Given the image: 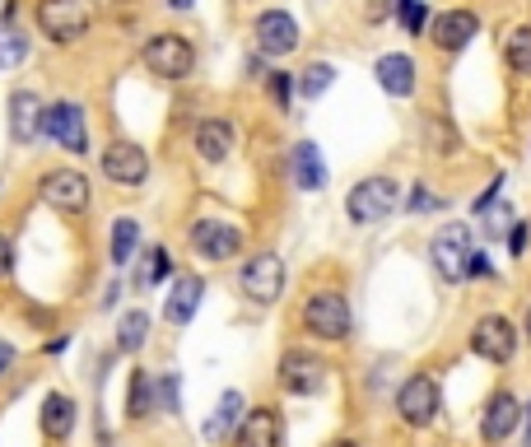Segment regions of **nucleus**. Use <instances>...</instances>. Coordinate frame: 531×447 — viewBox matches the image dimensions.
<instances>
[{
    "instance_id": "nucleus-1",
    "label": "nucleus",
    "mask_w": 531,
    "mask_h": 447,
    "mask_svg": "<svg viewBox=\"0 0 531 447\" xmlns=\"http://www.w3.org/2000/svg\"><path fill=\"white\" fill-rule=\"evenodd\" d=\"M303 331L317 340H327V345H341L350 340L354 331V312H350V298L341 289H313V294L303 298Z\"/></svg>"
},
{
    "instance_id": "nucleus-2",
    "label": "nucleus",
    "mask_w": 531,
    "mask_h": 447,
    "mask_svg": "<svg viewBox=\"0 0 531 447\" xmlns=\"http://www.w3.org/2000/svg\"><path fill=\"white\" fill-rule=\"evenodd\" d=\"M396 205H401L396 177L373 173V177H364V182L350 187V196H345V219L359 224V229H373V224H382L387 215H396Z\"/></svg>"
},
{
    "instance_id": "nucleus-3",
    "label": "nucleus",
    "mask_w": 531,
    "mask_h": 447,
    "mask_svg": "<svg viewBox=\"0 0 531 447\" xmlns=\"http://www.w3.org/2000/svg\"><path fill=\"white\" fill-rule=\"evenodd\" d=\"M392 406H396V420L406 429H429V424H438V410H443V387H438L434 373H410L396 387Z\"/></svg>"
},
{
    "instance_id": "nucleus-4",
    "label": "nucleus",
    "mask_w": 531,
    "mask_h": 447,
    "mask_svg": "<svg viewBox=\"0 0 531 447\" xmlns=\"http://www.w3.org/2000/svg\"><path fill=\"white\" fill-rule=\"evenodd\" d=\"M466 345H471V354H476V359H485V364H494V368H504V364H513V359H518L522 331L513 326V317H504V312H485V317H476V326H471Z\"/></svg>"
},
{
    "instance_id": "nucleus-5",
    "label": "nucleus",
    "mask_w": 531,
    "mask_h": 447,
    "mask_svg": "<svg viewBox=\"0 0 531 447\" xmlns=\"http://www.w3.org/2000/svg\"><path fill=\"white\" fill-rule=\"evenodd\" d=\"M38 33L56 47H70V42H80L89 28H94V10H89V0H38Z\"/></svg>"
},
{
    "instance_id": "nucleus-6",
    "label": "nucleus",
    "mask_w": 531,
    "mask_h": 447,
    "mask_svg": "<svg viewBox=\"0 0 531 447\" xmlns=\"http://www.w3.org/2000/svg\"><path fill=\"white\" fill-rule=\"evenodd\" d=\"M140 61H145L150 75L177 84L196 70V47H191V38H182V33H154V38L140 47Z\"/></svg>"
},
{
    "instance_id": "nucleus-7",
    "label": "nucleus",
    "mask_w": 531,
    "mask_h": 447,
    "mask_svg": "<svg viewBox=\"0 0 531 447\" xmlns=\"http://www.w3.org/2000/svg\"><path fill=\"white\" fill-rule=\"evenodd\" d=\"M187 243L201 261H233V257H243L247 233H243V224H229V219H196L187 229Z\"/></svg>"
},
{
    "instance_id": "nucleus-8",
    "label": "nucleus",
    "mask_w": 531,
    "mask_h": 447,
    "mask_svg": "<svg viewBox=\"0 0 531 447\" xmlns=\"http://www.w3.org/2000/svg\"><path fill=\"white\" fill-rule=\"evenodd\" d=\"M429 261H434V275L443 285H462L466 261H471V224H443L429 243Z\"/></svg>"
},
{
    "instance_id": "nucleus-9",
    "label": "nucleus",
    "mask_w": 531,
    "mask_h": 447,
    "mask_svg": "<svg viewBox=\"0 0 531 447\" xmlns=\"http://www.w3.org/2000/svg\"><path fill=\"white\" fill-rule=\"evenodd\" d=\"M238 289H243V298L261 303V308L280 303V294H285V257H280V252H257V257H247L243 271H238Z\"/></svg>"
},
{
    "instance_id": "nucleus-10",
    "label": "nucleus",
    "mask_w": 531,
    "mask_h": 447,
    "mask_svg": "<svg viewBox=\"0 0 531 447\" xmlns=\"http://www.w3.org/2000/svg\"><path fill=\"white\" fill-rule=\"evenodd\" d=\"M38 196H42V205H52L56 215H84L89 201H94L89 177L80 168H52V173H42Z\"/></svg>"
},
{
    "instance_id": "nucleus-11",
    "label": "nucleus",
    "mask_w": 531,
    "mask_h": 447,
    "mask_svg": "<svg viewBox=\"0 0 531 447\" xmlns=\"http://www.w3.org/2000/svg\"><path fill=\"white\" fill-rule=\"evenodd\" d=\"M327 359L313 350H285L280 354V364H275V378H280V387H285L289 396H317L322 387H327Z\"/></svg>"
},
{
    "instance_id": "nucleus-12",
    "label": "nucleus",
    "mask_w": 531,
    "mask_h": 447,
    "mask_svg": "<svg viewBox=\"0 0 531 447\" xmlns=\"http://www.w3.org/2000/svg\"><path fill=\"white\" fill-rule=\"evenodd\" d=\"M252 42H257V52L266 56V61H285L289 52H299V19L289 10H261L257 19H252Z\"/></svg>"
},
{
    "instance_id": "nucleus-13",
    "label": "nucleus",
    "mask_w": 531,
    "mask_h": 447,
    "mask_svg": "<svg viewBox=\"0 0 531 447\" xmlns=\"http://www.w3.org/2000/svg\"><path fill=\"white\" fill-rule=\"evenodd\" d=\"M476 38H480V14L471 10V5H457V10H443L429 19V42H434L443 56L466 52Z\"/></svg>"
},
{
    "instance_id": "nucleus-14",
    "label": "nucleus",
    "mask_w": 531,
    "mask_h": 447,
    "mask_svg": "<svg viewBox=\"0 0 531 447\" xmlns=\"http://www.w3.org/2000/svg\"><path fill=\"white\" fill-rule=\"evenodd\" d=\"M42 136H52L56 145L66 149V154H89V126H84V108L80 103H70V98H61V103H52V108L42 112Z\"/></svg>"
},
{
    "instance_id": "nucleus-15",
    "label": "nucleus",
    "mask_w": 531,
    "mask_h": 447,
    "mask_svg": "<svg viewBox=\"0 0 531 447\" xmlns=\"http://www.w3.org/2000/svg\"><path fill=\"white\" fill-rule=\"evenodd\" d=\"M98 168L108 182L117 187H140L145 177H150V154L136 145V140H112L103 154H98Z\"/></svg>"
},
{
    "instance_id": "nucleus-16",
    "label": "nucleus",
    "mask_w": 531,
    "mask_h": 447,
    "mask_svg": "<svg viewBox=\"0 0 531 447\" xmlns=\"http://www.w3.org/2000/svg\"><path fill=\"white\" fill-rule=\"evenodd\" d=\"M518 424H522V401L508 392V387H499V392L485 401V410H480V443L485 447L508 443V438L518 434Z\"/></svg>"
},
{
    "instance_id": "nucleus-17",
    "label": "nucleus",
    "mask_w": 531,
    "mask_h": 447,
    "mask_svg": "<svg viewBox=\"0 0 531 447\" xmlns=\"http://www.w3.org/2000/svg\"><path fill=\"white\" fill-rule=\"evenodd\" d=\"M233 447H285V415L275 406H252L233 429Z\"/></svg>"
},
{
    "instance_id": "nucleus-18",
    "label": "nucleus",
    "mask_w": 531,
    "mask_h": 447,
    "mask_svg": "<svg viewBox=\"0 0 531 447\" xmlns=\"http://www.w3.org/2000/svg\"><path fill=\"white\" fill-rule=\"evenodd\" d=\"M201 298H205V280L201 275H173L164 298V322L168 326H187L196 312H201Z\"/></svg>"
},
{
    "instance_id": "nucleus-19",
    "label": "nucleus",
    "mask_w": 531,
    "mask_h": 447,
    "mask_svg": "<svg viewBox=\"0 0 531 447\" xmlns=\"http://www.w3.org/2000/svg\"><path fill=\"white\" fill-rule=\"evenodd\" d=\"M42 112H47V103H42L33 89H14L10 94V136H14V145H33V140L42 136Z\"/></svg>"
},
{
    "instance_id": "nucleus-20",
    "label": "nucleus",
    "mask_w": 531,
    "mask_h": 447,
    "mask_svg": "<svg viewBox=\"0 0 531 447\" xmlns=\"http://www.w3.org/2000/svg\"><path fill=\"white\" fill-rule=\"evenodd\" d=\"M191 145H196L201 163H224L233 154V145H238V131H233L229 117H205V122H196Z\"/></svg>"
},
{
    "instance_id": "nucleus-21",
    "label": "nucleus",
    "mask_w": 531,
    "mask_h": 447,
    "mask_svg": "<svg viewBox=\"0 0 531 447\" xmlns=\"http://www.w3.org/2000/svg\"><path fill=\"white\" fill-rule=\"evenodd\" d=\"M38 424H42V438H47V443H66V438L75 434V424H80V406H75L66 392H47L42 396Z\"/></svg>"
},
{
    "instance_id": "nucleus-22",
    "label": "nucleus",
    "mask_w": 531,
    "mask_h": 447,
    "mask_svg": "<svg viewBox=\"0 0 531 447\" xmlns=\"http://www.w3.org/2000/svg\"><path fill=\"white\" fill-rule=\"evenodd\" d=\"M373 75H378V89L387 98H410L415 94V61L406 52H387L373 61Z\"/></svg>"
},
{
    "instance_id": "nucleus-23",
    "label": "nucleus",
    "mask_w": 531,
    "mask_h": 447,
    "mask_svg": "<svg viewBox=\"0 0 531 447\" xmlns=\"http://www.w3.org/2000/svg\"><path fill=\"white\" fill-rule=\"evenodd\" d=\"M294 187L299 191H322L327 187V163H322L317 140H299V145H294Z\"/></svg>"
},
{
    "instance_id": "nucleus-24",
    "label": "nucleus",
    "mask_w": 531,
    "mask_h": 447,
    "mask_svg": "<svg viewBox=\"0 0 531 447\" xmlns=\"http://www.w3.org/2000/svg\"><path fill=\"white\" fill-rule=\"evenodd\" d=\"M424 149H429L434 159H457V154H462V131H457L443 112H429V117H424Z\"/></svg>"
},
{
    "instance_id": "nucleus-25",
    "label": "nucleus",
    "mask_w": 531,
    "mask_h": 447,
    "mask_svg": "<svg viewBox=\"0 0 531 447\" xmlns=\"http://www.w3.org/2000/svg\"><path fill=\"white\" fill-rule=\"evenodd\" d=\"M243 410H247L243 392H233V387H229V392L219 396V406H215V415H210V424H205V438H210V443H224V438L238 429Z\"/></svg>"
},
{
    "instance_id": "nucleus-26",
    "label": "nucleus",
    "mask_w": 531,
    "mask_h": 447,
    "mask_svg": "<svg viewBox=\"0 0 531 447\" xmlns=\"http://www.w3.org/2000/svg\"><path fill=\"white\" fill-rule=\"evenodd\" d=\"M150 312L145 308H131L122 317V322H117V354H140L145 350V340H150Z\"/></svg>"
},
{
    "instance_id": "nucleus-27",
    "label": "nucleus",
    "mask_w": 531,
    "mask_h": 447,
    "mask_svg": "<svg viewBox=\"0 0 531 447\" xmlns=\"http://www.w3.org/2000/svg\"><path fill=\"white\" fill-rule=\"evenodd\" d=\"M150 410H159V401H154V373H145V368H136L131 373V392H126V420H150Z\"/></svg>"
},
{
    "instance_id": "nucleus-28",
    "label": "nucleus",
    "mask_w": 531,
    "mask_h": 447,
    "mask_svg": "<svg viewBox=\"0 0 531 447\" xmlns=\"http://www.w3.org/2000/svg\"><path fill=\"white\" fill-rule=\"evenodd\" d=\"M331 84H336V66H331V61H313V66H303L299 75H294V94H303L308 103H317Z\"/></svg>"
},
{
    "instance_id": "nucleus-29",
    "label": "nucleus",
    "mask_w": 531,
    "mask_h": 447,
    "mask_svg": "<svg viewBox=\"0 0 531 447\" xmlns=\"http://www.w3.org/2000/svg\"><path fill=\"white\" fill-rule=\"evenodd\" d=\"M504 66L513 75H531V24H518L504 42Z\"/></svg>"
},
{
    "instance_id": "nucleus-30",
    "label": "nucleus",
    "mask_w": 531,
    "mask_h": 447,
    "mask_svg": "<svg viewBox=\"0 0 531 447\" xmlns=\"http://www.w3.org/2000/svg\"><path fill=\"white\" fill-rule=\"evenodd\" d=\"M136 247H140V224L131 215L117 219V224H112V266H131Z\"/></svg>"
},
{
    "instance_id": "nucleus-31",
    "label": "nucleus",
    "mask_w": 531,
    "mask_h": 447,
    "mask_svg": "<svg viewBox=\"0 0 531 447\" xmlns=\"http://www.w3.org/2000/svg\"><path fill=\"white\" fill-rule=\"evenodd\" d=\"M28 61V33L14 24H0V70H19Z\"/></svg>"
},
{
    "instance_id": "nucleus-32",
    "label": "nucleus",
    "mask_w": 531,
    "mask_h": 447,
    "mask_svg": "<svg viewBox=\"0 0 531 447\" xmlns=\"http://www.w3.org/2000/svg\"><path fill=\"white\" fill-rule=\"evenodd\" d=\"M150 266H145V271H140V280L136 285L140 289H150V285H159V280H168V275H173V257H168V247H150Z\"/></svg>"
},
{
    "instance_id": "nucleus-33",
    "label": "nucleus",
    "mask_w": 531,
    "mask_h": 447,
    "mask_svg": "<svg viewBox=\"0 0 531 447\" xmlns=\"http://www.w3.org/2000/svg\"><path fill=\"white\" fill-rule=\"evenodd\" d=\"M266 94H271V103L280 112H289V103H294V75L289 70H271L266 75Z\"/></svg>"
},
{
    "instance_id": "nucleus-34",
    "label": "nucleus",
    "mask_w": 531,
    "mask_h": 447,
    "mask_svg": "<svg viewBox=\"0 0 531 447\" xmlns=\"http://www.w3.org/2000/svg\"><path fill=\"white\" fill-rule=\"evenodd\" d=\"M154 401H159V410H168V415H177V410H182V396H177V373L154 378Z\"/></svg>"
},
{
    "instance_id": "nucleus-35",
    "label": "nucleus",
    "mask_w": 531,
    "mask_h": 447,
    "mask_svg": "<svg viewBox=\"0 0 531 447\" xmlns=\"http://www.w3.org/2000/svg\"><path fill=\"white\" fill-rule=\"evenodd\" d=\"M396 19L406 24V33H410V38H420V33H424V24H429L434 14H429V5H424V0H410V5H406L401 14H396Z\"/></svg>"
},
{
    "instance_id": "nucleus-36",
    "label": "nucleus",
    "mask_w": 531,
    "mask_h": 447,
    "mask_svg": "<svg viewBox=\"0 0 531 447\" xmlns=\"http://www.w3.org/2000/svg\"><path fill=\"white\" fill-rule=\"evenodd\" d=\"M438 205H443V201H438L434 191L424 187V182H415V191H410V201H406L410 215H429V210H438Z\"/></svg>"
},
{
    "instance_id": "nucleus-37",
    "label": "nucleus",
    "mask_w": 531,
    "mask_h": 447,
    "mask_svg": "<svg viewBox=\"0 0 531 447\" xmlns=\"http://www.w3.org/2000/svg\"><path fill=\"white\" fill-rule=\"evenodd\" d=\"M527 238H531V224H527V219H513V233H508V252H513V257H522V252H527Z\"/></svg>"
},
{
    "instance_id": "nucleus-38",
    "label": "nucleus",
    "mask_w": 531,
    "mask_h": 447,
    "mask_svg": "<svg viewBox=\"0 0 531 447\" xmlns=\"http://www.w3.org/2000/svg\"><path fill=\"white\" fill-rule=\"evenodd\" d=\"M485 275H494L490 257H485V252H471V261H466V280H485Z\"/></svg>"
},
{
    "instance_id": "nucleus-39",
    "label": "nucleus",
    "mask_w": 531,
    "mask_h": 447,
    "mask_svg": "<svg viewBox=\"0 0 531 447\" xmlns=\"http://www.w3.org/2000/svg\"><path fill=\"white\" fill-rule=\"evenodd\" d=\"M14 275V243L10 233H0V280H10Z\"/></svg>"
},
{
    "instance_id": "nucleus-40",
    "label": "nucleus",
    "mask_w": 531,
    "mask_h": 447,
    "mask_svg": "<svg viewBox=\"0 0 531 447\" xmlns=\"http://www.w3.org/2000/svg\"><path fill=\"white\" fill-rule=\"evenodd\" d=\"M499 191H504V173H499V177H494V182H490V187H485V196H480V201H476V215H485V210H490V205L499 201Z\"/></svg>"
},
{
    "instance_id": "nucleus-41",
    "label": "nucleus",
    "mask_w": 531,
    "mask_h": 447,
    "mask_svg": "<svg viewBox=\"0 0 531 447\" xmlns=\"http://www.w3.org/2000/svg\"><path fill=\"white\" fill-rule=\"evenodd\" d=\"M522 447H531V401L522 406Z\"/></svg>"
},
{
    "instance_id": "nucleus-42",
    "label": "nucleus",
    "mask_w": 531,
    "mask_h": 447,
    "mask_svg": "<svg viewBox=\"0 0 531 447\" xmlns=\"http://www.w3.org/2000/svg\"><path fill=\"white\" fill-rule=\"evenodd\" d=\"M518 331H522V340H527V345H531V303H527V308H522V326H518Z\"/></svg>"
},
{
    "instance_id": "nucleus-43",
    "label": "nucleus",
    "mask_w": 531,
    "mask_h": 447,
    "mask_svg": "<svg viewBox=\"0 0 531 447\" xmlns=\"http://www.w3.org/2000/svg\"><path fill=\"white\" fill-rule=\"evenodd\" d=\"M10 359H14V350L5 345V340H0V378H5V368H10Z\"/></svg>"
},
{
    "instance_id": "nucleus-44",
    "label": "nucleus",
    "mask_w": 531,
    "mask_h": 447,
    "mask_svg": "<svg viewBox=\"0 0 531 447\" xmlns=\"http://www.w3.org/2000/svg\"><path fill=\"white\" fill-rule=\"evenodd\" d=\"M327 447H364L359 438H336V443H327Z\"/></svg>"
},
{
    "instance_id": "nucleus-45",
    "label": "nucleus",
    "mask_w": 531,
    "mask_h": 447,
    "mask_svg": "<svg viewBox=\"0 0 531 447\" xmlns=\"http://www.w3.org/2000/svg\"><path fill=\"white\" fill-rule=\"evenodd\" d=\"M196 0H168V10H191Z\"/></svg>"
},
{
    "instance_id": "nucleus-46",
    "label": "nucleus",
    "mask_w": 531,
    "mask_h": 447,
    "mask_svg": "<svg viewBox=\"0 0 531 447\" xmlns=\"http://www.w3.org/2000/svg\"><path fill=\"white\" fill-rule=\"evenodd\" d=\"M406 5H410V0H392V14H401V10H406Z\"/></svg>"
}]
</instances>
